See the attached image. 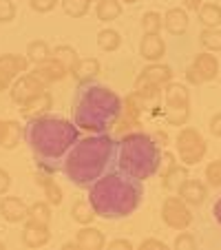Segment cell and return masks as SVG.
<instances>
[{
    "label": "cell",
    "instance_id": "b9f144b4",
    "mask_svg": "<svg viewBox=\"0 0 221 250\" xmlns=\"http://www.w3.org/2000/svg\"><path fill=\"white\" fill-rule=\"evenodd\" d=\"M9 188H11V175L5 168H0V195H7Z\"/></svg>",
    "mask_w": 221,
    "mask_h": 250
},
{
    "label": "cell",
    "instance_id": "816d5d0a",
    "mask_svg": "<svg viewBox=\"0 0 221 250\" xmlns=\"http://www.w3.org/2000/svg\"><path fill=\"white\" fill-rule=\"evenodd\" d=\"M219 84H221V71H219Z\"/></svg>",
    "mask_w": 221,
    "mask_h": 250
},
{
    "label": "cell",
    "instance_id": "8fae6325",
    "mask_svg": "<svg viewBox=\"0 0 221 250\" xmlns=\"http://www.w3.org/2000/svg\"><path fill=\"white\" fill-rule=\"evenodd\" d=\"M51 241V230H49L47 224L33 222L27 219L22 226V244L27 248H44V246Z\"/></svg>",
    "mask_w": 221,
    "mask_h": 250
},
{
    "label": "cell",
    "instance_id": "4fadbf2b",
    "mask_svg": "<svg viewBox=\"0 0 221 250\" xmlns=\"http://www.w3.org/2000/svg\"><path fill=\"white\" fill-rule=\"evenodd\" d=\"M27 204L16 195H7L0 199V217L9 224H22L27 222Z\"/></svg>",
    "mask_w": 221,
    "mask_h": 250
},
{
    "label": "cell",
    "instance_id": "5bb4252c",
    "mask_svg": "<svg viewBox=\"0 0 221 250\" xmlns=\"http://www.w3.org/2000/svg\"><path fill=\"white\" fill-rule=\"evenodd\" d=\"M140 56L146 62H161L166 56V42L160 33H144L140 42Z\"/></svg>",
    "mask_w": 221,
    "mask_h": 250
},
{
    "label": "cell",
    "instance_id": "603a6c76",
    "mask_svg": "<svg viewBox=\"0 0 221 250\" xmlns=\"http://www.w3.org/2000/svg\"><path fill=\"white\" fill-rule=\"evenodd\" d=\"M95 16L100 22H113L122 16V2L120 0H98L95 2Z\"/></svg>",
    "mask_w": 221,
    "mask_h": 250
},
{
    "label": "cell",
    "instance_id": "f1b7e54d",
    "mask_svg": "<svg viewBox=\"0 0 221 250\" xmlns=\"http://www.w3.org/2000/svg\"><path fill=\"white\" fill-rule=\"evenodd\" d=\"M98 47L106 53L118 51V49L122 47V36H120V31H115V29H102V31L98 33Z\"/></svg>",
    "mask_w": 221,
    "mask_h": 250
},
{
    "label": "cell",
    "instance_id": "f546056e",
    "mask_svg": "<svg viewBox=\"0 0 221 250\" xmlns=\"http://www.w3.org/2000/svg\"><path fill=\"white\" fill-rule=\"evenodd\" d=\"M27 219H33V222H40V224H47L49 226V224H51V204H49L47 199L29 204Z\"/></svg>",
    "mask_w": 221,
    "mask_h": 250
},
{
    "label": "cell",
    "instance_id": "f907efd6",
    "mask_svg": "<svg viewBox=\"0 0 221 250\" xmlns=\"http://www.w3.org/2000/svg\"><path fill=\"white\" fill-rule=\"evenodd\" d=\"M0 250H5V241L0 239Z\"/></svg>",
    "mask_w": 221,
    "mask_h": 250
},
{
    "label": "cell",
    "instance_id": "52a82bcc",
    "mask_svg": "<svg viewBox=\"0 0 221 250\" xmlns=\"http://www.w3.org/2000/svg\"><path fill=\"white\" fill-rule=\"evenodd\" d=\"M175 146H177V155L181 160L183 166H195L206 157L208 144L203 140V135L193 126H183L175 137Z\"/></svg>",
    "mask_w": 221,
    "mask_h": 250
},
{
    "label": "cell",
    "instance_id": "8d00e7d4",
    "mask_svg": "<svg viewBox=\"0 0 221 250\" xmlns=\"http://www.w3.org/2000/svg\"><path fill=\"white\" fill-rule=\"evenodd\" d=\"M173 248L175 250H195V248H197V239H195L190 232H183L181 230L177 237H175Z\"/></svg>",
    "mask_w": 221,
    "mask_h": 250
},
{
    "label": "cell",
    "instance_id": "30bf717a",
    "mask_svg": "<svg viewBox=\"0 0 221 250\" xmlns=\"http://www.w3.org/2000/svg\"><path fill=\"white\" fill-rule=\"evenodd\" d=\"M44 89H47V86H44L36 76H31V73H22V76H18L14 80V84H11V89H9V95H11V100L20 106V104L29 102L31 98H36L38 93H42Z\"/></svg>",
    "mask_w": 221,
    "mask_h": 250
},
{
    "label": "cell",
    "instance_id": "83f0119b",
    "mask_svg": "<svg viewBox=\"0 0 221 250\" xmlns=\"http://www.w3.org/2000/svg\"><path fill=\"white\" fill-rule=\"evenodd\" d=\"M199 16V22L203 24L206 29H215L221 24V5L217 2H203L197 11Z\"/></svg>",
    "mask_w": 221,
    "mask_h": 250
},
{
    "label": "cell",
    "instance_id": "9c48e42d",
    "mask_svg": "<svg viewBox=\"0 0 221 250\" xmlns=\"http://www.w3.org/2000/svg\"><path fill=\"white\" fill-rule=\"evenodd\" d=\"M219 76V60L212 56L210 51H201L193 58V64L186 71V80L190 84H203V82H212Z\"/></svg>",
    "mask_w": 221,
    "mask_h": 250
},
{
    "label": "cell",
    "instance_id": "d6a6232c",
    "mask_svg": "<svg viewBox=\"0 0 221 250\" xmlns=\"http://www.w3.org/2000/svg\"><path fill=\"white\" fill-rule=\"evenodd\" d=\"M60 5L69 18H84L91 11V0H60Z\"/></svg>",
    "mask_w": 221,
    "mask_h": 250
},
{
    "label": "cell",
    "instance_id": "9a60e30c",
    "mask_svg": "<svg viewBox=\"0 0 221 250\" xmlns=\"http://www.w3.org/2000/svg\"><path fill=\"white\" fill-rule=\"evenodd\" d=\"M51 106H53V95L44 89L42 93H38L36 98L29 100V102L20 104V115H22V118H27V120L40 118V115H47Z\"/></svg>",
    "mask_w": 221,
    "mask_h": 250
},
{
    "label": "cell",
    "instance_id": "ffe728a7",
    "mask_svg": "<svg viewBox=\"0 0 221 250\" xmlns=\"http://www.w3.org/2000/svg\"><path fill=\"white\" fill-rule=\"evenodd\" d=\"M188 177H190L188 166L175 164L170 170L161 173V188H164L166 193H179V188H181L183 182L188 180Z\"/></svg>",
    "mask_w": 221,
    "mask_h": 250
},
{
    "label": "cell",
    "instance_id": "e575fe53",
    "mask_svg": "<svg viewBox=\"0 0 221 250\" xmlns=\"http://www.w3.org/2000/svg\"><path fill=\"white\" fill-rule=\"evenodd\" d=\"M141 29L144 33H160L164 29V16L157 11H146L141 16Z\"/></svg>",
    "mask_w": 221,
    "mask_h": 250
},
{
    "label": "cell",
    "instance_id": "44dd1931",
    "mask_svg": "<svg viewBox=\"0 0 221 250\" xmlns=\"http://www.w3.org/2000/svg\"><path fill=\"white\" fill-rule=\"evenodd\" d=\"M141 73H144L148 80H153L157 86H161L164 89L168 82H173V69H170L168 64H164V62H148V64L141 69Z\"/></svg>",
    "mask_w": 221,
    "mask_h": 250
},
{
    "label": "cell",
    "instance_id": "f6af8a7d",
    "mask_svg": "<svg viewBox=\"0 0 221 250\" xmlns=\"http://www.w3.org/2000/svg\"><path fill=\"white\" fill-rule=\"evenodd\" d=\"M181 5L186 11H195V14H197L199 7L203 5V0H181Z\"/></svg>",
    "mask_w": 221,
    "mask_h": 250
},
{
    "label": "cell",
    "instance_id": "4316f807",
    "mask_svg": "<svg viewBox=\"0 0 221 250\" xmlns=\"http://www.w3.org/2000/svg\"><path fill=\"white\" fill-rule=\"evenodd\" d=\"M29 64H31L29 58L20 56V53H2V56H0V66H5L7 71H11L16 78L22 76V73H27Z\"/></svg>",
    "mask_w": 221,
    "mask_h": 250
},
{
    "label": "cell",
    "instance_id": "ab89813d",
    "mask_svg": "<svg viewBox=\"0 0 221 250\" xmlns=\"http://www.w3.org/2000/svg\"><path fill=\"white\" fill-rule=\"evenodd\" d=\"M14 80H16L14 73H11V71H7L5 66H0V93H2V91H7V89H11Z\"/></svg>",
    "mask_w": 221,
    "mask_h": 250
},
{
    "label": "cell",
    "instance_id": "4dcf8cb0",
    "mask_svg": "<svg viewBox=\"0 0 221 250\" xmlns=\"http://www.w3.org/2000/svg\"><path fill=\"white\" fill-rule=\"evenodd\" d=\"M27 58L31 64H38V62H44L51 58V47H49L44 40H31L27 44Z\"/></svg>",
    "mask_w": 221,
    "mask_h": 250
},
{
    "label": "cell",
    "instance_id": "ba28073f",
    "mask_svg": "<svg viewBox=\"0 0 221 250\" xmlns=\"http://www.w3.org/2000/svg\"><path fill=\"white\" fill-rule=\"evenodd\" d=\"M161 222L168 228H173V230H186L193 224L190 206L179 195H170L161 204Z\"/></svg>",
    "mask_w": 221,
    "mask_h": 250
},
{
    "label": "cell",
    "instance_id": "d4e9b609",
    "mask_svg": "<svg viewBox=\"0 0 221 250\" xmlns=\"http://www.w3.org/2000/svg\"><path fill=\"white\" fill-rule=\"evenodd\" d=\"M71 217H73L76 224H80V226H89V224H93V219L98 215H95L93 206L89 204V199H76L73 206H71Z\"/></svg>",
    "mask_w": 221,
    "mask_h": 250
},
{
    "label": "cell",
    "instance_id": "277c9868",
    "mask_svg": "<svg viewBox=\"0 0 221 250\" xmlns=\"http://www.w3.org/2000/svg\"><path fill=\"white\" fill-rule=\"evenodd\" d=\"M71 113H73L76 126L82 131L108 133L122 113V98L108 86L86 82L78 89Z\"/></svg>",
    "mask_w": 221,
    "mask_h": 250
},
{
    "label": "cell",
    "instance_id": "7c38bea8",
    "mask_svg": "<svg viewBox=\"0 0 221 250\" xmlns=\"http://www.w3.org/2000/svg\"><path fill=\"white\" fill-rule=\"evenodd\" d=\"M31 76H36L40 82H42L44 86H49V84H53V82H60V80H64L69 73H66V69L60 64V62L56 60V58H49V60H44V62H38V64H33V69H31Z\"/></svg>",
    "mask_w": 221,
    "mask_h": 250
},
{
    "label": "cell",
    "instance_id": "e0dca14e",
    "mask_svg": "<svg viewBox=\"0 0 221 250\" xmlns=\"http://www.w3.org/2000/svg\"><path fill=\"white\" fill-rule=\"evenodd\" d=\"M188 11L181 9V7H173L164 14V29L170 36H181V33L188 31Z\"/></svg>",
    "mask_w": 221,
    "mask_h": 250
},
{
    "label": "cell",
    "instance_id": "2e32d148",
    "mask_svg": "<svg viewBox=\"0 0 221 250\" xmlns=\"http://www.w3.org/2000/svg\"><path fill=\"white\" fill-rule=\"evenodd\" d=\"M177 195L186 204H188V206H201V204L208 199V186L203 184V182L190 180V177H188V180L183 182L181 188H179Z\"/></svg>",
    "mask_w": 221,
    "mask_h": 250
},
{
    "label": "cell",
    "instance_id": "484cf974",
    "mask_svg": "<svg viewBox=\"0 0 221 250\" xmlns=\"http://www.w3.org/2000/svg\"><path fill=\"white\" fill-rule=\"evenodd\" d=\"M133 91H135L137 95H140L144 102H151V100H157L161 95V86H157L153 80H148V78L144 76V73H140V76L135 78V86H133Z\"/></svg>",
    "mask_w": 221,
    "mask_h": 250
},
{
    "label": "cell",
    "instance_id": "1f68e13d",
    "mask_svg": "<svg viewBox=\"0 0 221 250\" xmlns=\"http://www.w3.org/2000/svg\"><path fill=\"white\" fill-rule=\"evenodd\" d=\"M199 44H201L206 51H210V53L221 51V29L219 27H215V29L203 27V31L199 33Z\"/></svg>",
    "mask_w": 221,
    "mask_h": 250
},
{
    "label": "cell",
    "instance_id": "60d3db41",
    "mask_svg": "<svg viewBox=\"0 0 221 250\" xmlns=\"http://www.w3.org/2000/svg\"><path fill=\"white\" fill-rule=\"evenodd\" d=\"M140 250H168V246H166V241H160V239H144L140 244Z\"/></svg>",
    "mask_w": 221,
    "mask_h": 250
},
{
    "label": "cell",
    "instance_id": "d590c367",
    "mask_svg": "<svg viewBox=\"0 0 221 250\" xmlns=\"http://www.w3.org/2000/svg\"><path fill=\"white\" fill-rule=\"evenodd\" d=\"M203 177H206L208 186H212V188H221V160L210 162V164L206 166V170H203Z\"/></svg>",
    "mask_w": 221,
    "mask_h": 250
},
{
    "label": "cell",
    "instance_id": "836d02e7",
    "mask_svg": "<svg viewBox=\"0 0 221 250\" xmlns=\"http://www.w3.org/2000/svg\"><path fill=\"white\" fill-rule=\"evenodd\" d=\"M22 135L24 131L18 120H7V135H5V142H2V148H7V151L16 148L20 144V140H22Z\"/></svg>",
    "mask_w": 221,
    "mask_h": 250
},
{
    "label": "cell",
    "instance_id": "8992f818",
    "mask_svg": "<svg viewBox=\"0 0 221 250\" xmlns=\"http://www.w3.org/2000/svg\"><path fill=\"white\" fill-rule=\"evenodd\" d=\"M190 118V91L181 82L164 86V120L170 126H186Z\"/></svg>",
    "mask_w": 221,
    "mask_h": 250
},
{
    "label": "cell",
    "instance_id": "7bdbcfd3",
    "mask_svg": "<svg viewBox=\"0 0 221 250\" xmlns=\"http://www.w3.org/2000/svg\"><path fill=\"white\" fill-rule=\"evenodd\" d=\"M210 133L215 137H221V111L210 118Z\"/></svg>",
    "mask_w": 221,
    "mask_h": 250
},
{
    "label": "cell",
    "instance_id": "7dc6e473",
    "mask_svg": "<svg viewBox=\"0 0 221 250\" xmlns=\"http://www.w3.org/2000/svg\"><path fill=\"white\" fill-rule=\"evenodd\" d=\"M212 215H215V219H217V224L221 226V197L217 199V204L212 206Z\"/></svg>",
    "mask_w": 221,
    "mask_h": 250
},
{
    "label": "cell",
    "instance_id": "681fc988",
    "mask_svg": "<svg viewBox=\"0 0 221 250\" xmlns=\"http://www.w3.org/2000/svg\"><path fill=\"white\" fill-rule=\"evenodd\" d=\"M120 2H126V5H135L137 0H120Z\"/></svg>",
    "mask_w": 221,
    "mask_h": 250
},
{
    "label": "cell",
    "instance_id": "ee69618b",
    "mask_svg": "<svg viewBox=\"0 0 221 250\" xmlns=\"http://www.w3.org/2000/svg\"><path fill=\"white\" fill-rule=\"evenodd\" d=\"M108 248L111 250H133V244L128 239H113L108 244Z\"/></svg>",
    "mask_w": 221,
    "mask_h": 250
},
{
    "label": "cell",
    "instance_id": "6da1fadb",
    "mask_svg": "<svg viewBox=\"0 0 221 250\" xmlns=\"http://www.w3.org/2000/svg\"><path fill=\"white\" fill-rule=\"evenodd\" d=\"M78 140H80V131L76 122L56 118V115L31 118L24 126V142L29 144L38 166L44 170L56 168L58 162L69 155Z\"/></svg>",
    "mask_w": 221,
    "mask_h": 250
},
{
    "label": "cell",
    "instance_id": "5b68a950",
    "mask_svg": "<svg viewBox=\"0 0 221 250\" xmlns=\"http://www.w3.org/2000/svg\"><path fill=\"white\" fill-rule=\"evenodd\" d=\"M118 164L124 173L144 182L153 177L161 166V148L148 133H124L118 142Z\"/></svg>",
    "mask_w": 221,
    "mask_h": 250
},
{
    "label": "cell",
    "instance_id": "3957f363",
    "mask_svg": "<svg viewBox=\"0 0 221 250\" xmlns=\"http://www.w3.org/2000/svg\"><path fill=\"white\" fill-rule=\"evenodd\" d=\"M115 153L118 142L111 137V133H93L84 140H78L64 157V175L76 186L89 188L104 173H108Z\"/></svg>",
    "mask_w": 221,
    "mask_h": 250
},
{
    "label": "cell",
    "instance_id": "ac0fdd59",
    "mask_svg": "<svg viewBox=\"0 0 221 250\" xmlns=\"http://www.w3.org/2000/svg\"><path fill=\"white\" fill-rule=\"evenodd\" d=\"M76 241L82 250H102L104 246H106V237H104V232L100 230V228L91 226V224L89 226H82L80 230H78Z\"/></svg>",
    "mask_w": 221,
    "mask_h": 250
},
{
    "label": "cell",
    "instance_id": "f35d334b",
    "mask_svg": "<svg viewBox=\"0 0 221 250\" xmlns=\"http://www.w3.org/2000/svg\"><path fill=\"white\" fill-rule=\"evenodd\" d=\"M60 0H29V7H31L36 14H49L58 7Z\"/></svg>",
    "mask_w": 221,
    "mask_h": 250
},
{
    "label": "cell",
    "instance_id": "7402d4cb",
    "mask_svg": "<svg viewBox=\"0 0 221 250\" xmlns=\"http://www.w3.org/2000/svg\"><path fill=\"white\" fill-rule=\"evenodd\" d=\"M36 182H38V186L42 188L47 202L51 204V206H60L62 199H64V193H62V188L58 186V182H53L49 175H42V173L36 175Z\"/></svg>",
    "mask_w": 221,
    "mask_h": 250
},
{
    "label": "cell",
    "instance_id": "d6986e66",
    "mask_svg": "<svg viewBox=\"0 0 221 250\" xmlns=\"http://www.w3.org/2000/svg\"><path fill=\"white\" fill-rule=\"evenodd\" d=\"M102 73V64H100L98 58H80L78 66L73 69V80L80 82V84H86V82H93L95 78Z\"/></svg>",
    "mask_w": 221,
    "mask_h": 250
},
{
    "label": "cell",
    "instance_id": "c3c4849f",
    "mask_svg": "<svg viewBox=\"0 0 221 250\" xmlns=\"http://www.w3.org/2000/svg\"><path fill=\"white\" fill-rule=\"evenodd\" d=\"M5 135H7V120H0V146L5 142Z\"/></svg>",
    "mask_w": 221,
    "mask_h": 250
},
{
    "label": "cell",
    "instance_id": "cb8c5ba5",
    "mask_svg": "<svg viewBox=\"0 0 221 250\" xmlns=\"http://www.w3.org/2000/svg\"><path fill=\"white\" fill-rule=\"evenodd\" d=\"M51 56L64 66L69 76L73 73V69L78 66V62H80V56H78V51L71 47V44H58L56 49H51Z\"/></svg>",
    "mask_w": 221,
    "mask_h": 250
},
{
    "label": "cell",
    "instance_id": "bcb514c9",
    "mask_svg": "<svg viewBox=\"0 0 221 250\" xmlns=\"http://www.w3.org/2000/svg\"><path fill=\"white\" fill-rule=\"evenodd\" d=\"M161 164H164V173L173 168V166L177 164V162H175V155H173V153H164V155H161Z\"/></svg>",
    "mask_w": 221,
    "mask_h": 250
},
{
    "label": "cell",
    "instance_id": "7a4b0ae2",
    "mask_svg": "<svg viewBox=\"0 0 221 250\" xmlns=\"http://www.w3.org/2000/svg\"><path fill=\"white\" fill-rule=\"evenodd\" d=\"M144 197L141 180L120 170H108L89 186V204L102 219H124L140 208Z\"/></svg>",
    "mask_w": 221,
    "mask_h": 250
},
{
    "label": "cell",
    "instance_id": "74e56055",
    "mask_svg": "<svg viewBox=\"0 0 221 250\" xmlns=\"http://www.w3.org/2000/svg\"><path fill=\"white\" fill-rule=\"evenodd\" d=\"M16 5H14V0H0V22L7 24V22H14L16 18Z\"/></svg>",
    "mask_w": 221,
    "mask_h": 250
}]
</instances>
